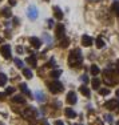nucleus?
Masks as SVG:
<instances>
[{
	"mask_svg": "<svg viewBox=\"0 0 119 125\" xmlns=\"http://www.w3.org/2000/svg\"><path fill=\"white\" fill-rule=\"evenodd\" d=\"M80 61H82V53H80V51L79 49H74L72 52H71L70 57H68V62H70V65L75 67V65L79 64Z\"/></svg>",
	"mask_w": 119,
	"mask_h": 125,
	"instance_id": "nucleus-1",
	"label": "nucleus"
},
{
	"mask_svg": "<svg viewBox=\"0 0 119 125\" xmlns=\"http://www.w3.org/2000/svg\"><path fill=\"white\" fill-rule=\"evenodd\" d=\"M50 91L52 92V93H59V92L63 91V85H62V83L59 81H53L50 84Z\"/></svg>",
	"mask_w": 119,
	"mask_h": 125,
	"instance_id": "nucleus-2",
	"label": "nucleus"
},
{
	"mask_svg": "<svg viewBox=\"0 0 119 125\" xmlns=\"http://www.w3.org/2000/svg\"><path fill=\"white\" fill-rule=\"evenodd\" d=\"M0 52H1V55L4 56L5 59H10L11 57V45H8V44L1 45L0 47Z\"/></svg>",
	"mask_w": 119,
	"mask_h": 125,
	"instance_id": "nucleus-3",
	"label": "nucleus"
},
{
	"mask_svg": "<svg viewBox=\"0 0 119 125\" xmlns=\"http://www.w3.org/2000/svg\"><path fill=\"white\" fill-rule=\"evenodd\" d=\"M27 15H28V17L31 20H35L38 17V10L35 5H29L28 7V11H27Z\"/></svg>",
	"mask_w": 119,
	"mask_h": 125,
	"instance_id": "nucleus-4",
	"label": "nucleus"
},
{
	"mask_svg": "<svg viewBox=\"0 0 119 125\" xmlns=\"http://www.w3.org/2000/svg\"><path fill=\"white\" fill-rule=\"evenodd\" d=\"M106 108H107V109H110V111H114V109L119 108V101H118V100L107 101V103H106Z\"/></svg>",
	"mask_w": 119,
	"mask_h": 125,
	"instance_id": "nucleus-5",
	"label": "nucleus"
},
{
	"mask_svg": "<svg viewBox=\"0 0 119 125\" xmlns=\"http://www.w3.org/2000/svg\"><path fill=\"white\" fill-rule=\"evenodd\" d=\"M64 32H66L64 25L63 24H58V27H56V37H58V39L64 37Z\"/></svg>",
	"mask_w": 119,
	"mask_h": 125,
	"instance_id": "nucleus-6",
	"label": "nucleus"
},
{
	"mask_svg": "<svg viewBox=\"0 0 119 125\" xmlns=\"http://www.w3.org/2000/svg\"><path fill=\"white\" fill-rule=\"evenodd\" d=\"M76 100H78V99H76V93H75V92H72V91L68 92V94H67V103L72 105V104L76 103Z\"/></svg>",
	"mask_w": 119,
	"mask_h": 125,
	"instance_id": "nucleus-7",
	"label": "nucleus"
},
{
	"mask_svg": "<svg viewBox=\"0 0 119 125\" xmlns=\"http://www.w3.org/2000/svg\"><path fill=\"white\" fill-rule=\"evenodd\" d=\"M82 44L84 47L93 45V39H91L90 36H87V35H84V36H82Z\"/></svg>",
	"mask_w": 119,
	"mask_h": 125,
	"instance_id": "nucleus-8",
	"label": "nucleus"
},
{
	"mask_svg": "<svg viewBox=\"0 0 119 125\" xmlns=\"http://www.w3.org/2000/svg\"><path fill=\"white\" fill-rule=\"evenodd\" d=\"M53 15H55V17L58 20L63 19V12H62V10L59 7H53Z\"/></svg>",
	"mask_w": 119,
	"mask_h": 125,
	"instance_id": "nucleus-9",
	"label": "nucleus"
},
{
	"mask_svg": "<svg viewBox=\"0 0 119 125\" xmlns=\"http://www.w3.org/2000/svg\"><path fill=\"white\" fill-rule=\"evenodd\" d=\"M29 41H31V44L35 47V48H40V45H41V41H40L38 37H31V39H29Z\"/></svg>",
	"mask_w": 119,
	"mask_h": 125,
	"instance_id": "nucleus-10",
	"label": "nucleus"
},
{
	"mask_svg": "<svg viewBox=\"0 0 119 125\" xmlns=\"http://www.w3.org/2000/svg\"><path fill=\"white\" fill-rule=\"evenodd\" d=\"M64 113H66V116L68 118H75L76 117V113L72 111L71 108H66V111H64Z\"/></svg>",
	"mask_w": 119,
	"mask_h": 125,
	"instance_id": "nucleus-11",
	"label": "nucleus"
},
{
	"mask_svg": "<svg viewBox=\"0 0 119 125\" xmlns=\"http://www.w3.org/2000/svg\"><path fill=\"white\" fill-rule=\"evenodd\" d=\"M1 15L4 17H11V15H12V12H11V8H8V7L3 8V10H1Z\"/></svg>",
	"mask_w": 119,
	"mask_h": 125,
	"instance_id": "nucleus-12",
	"label": "nucleus"
},
{
	"mask_svg": "<svg viewBox=\"0 0 119 125\" xmlns=\"http://www.w3.org/2000/svg\"><path fill=\"white\" fill-rule=\"evenodd\" d=\"M91 84H93V88H94V89H99V87H100V80L95 77V79H93Z\"/></svg>",
	"mask_w": 119,
	"mask_h": 125,
	"instance_id": "nucleus-13",
	"label": "nucleus"
},
{
	"mask_svg": "<svg viewBox=\"0 0 119 125\" xmlns=\"http://www.w3.org/2000/svg\"><path fill=\"white\" fill-rule=\"evenodd\" d=\"M20 91H22L24 94H27V96H31V92L28 91V88H27L26 84H20Z\"/></svg>",
	"mask_w": 119,
	"mask_h": 125,
	"instance_id": "nucleus-14",
	"label": "nucleus"
},
{
	"mask_svg": "<svg viewBox=\"0 0 119 125\" xmlns=\"http://www.w3.org/2000/svg\"><path fill=\"white\" fill-rule=\"evenodd\" d=\"M80 93L84 94V96H87V97H90V89L83 85V87H80Z\"/></svg>",
	"mask_w": 119,
	"mask_h": 125,
	"instance_id": "nucleus-15",
	"label": "nucleus"
},
{
	"mask_svg": "<svg viewBox=\"0 0 119 125\" xmlns=\"http://www.w3.org/2000/svg\"><path fill=\"white\" fill-rule=\"evenodd\" d=\"M12 101H13V103H24V99H23L22 94H17V96L12 97Z\"/></svg>",
	"mask_w": 119,
	"mask_h": 125,
	"instance_id": "nucleus-16",
	"label": "nucleus"
},
{
	"mask_svg": "<svg viewBox=\"0 0 119 125\" xmlns=\"http://www.w3.org/2000/svg\"><path fill=\"white\" fill-rule=\"evenodd\" d=\"M99 72H100V69L96 67V65H91V73H93L94 76H96Z\"/></svg>",
	"mask_w": 119,
	"mask_h": 125,
	"instance_id": "nucleus-17",
	"label": "nucleus"
},
{
	"mask_svg": "<svg viewBox=\"0 0 119 125\" xmlns=\"http://www.w3.org/2000/svg\"><path fill=\"white\" fill-rule=\"evenodd\" d=\"M112 10H114V12L117 16H119V3L118 1H115L114 4H112Z\"/></svg>",
	"mask_w": 119,
	"mask_h": 125,
	"instance_id": "nucleus-18",
	"label": "nucleus"
},
{
	"mask_svg": "<svg viewBox=\"0 0 119 125\" xmlns=\"http://www.w3.org/2000/svg\"><path fill=\"white\" fill-rule=\"evenodd\" d=\"M7 83V76L4 73H0V85H5Z\"/></svg>",
	"mask_w": 119,
	"mask_h": 125,
	"instance_id": "nucleus-19",
	"label": "nucleus"
},
{
	"mask_svg": "<svg viewBox=\"0 0 119 125\" xmlns=\"http://www.w3.org/2000/svg\"><path fill=\"white\" fill-rule=\"evenodd\" d=\"M96 47H98V48H103V47H105V41H103L102 40V39H100V37H98L96 39Z\"/></svg>",
	"mask_w": 119,
	"mask_h": 125,
	"instance_id": "nucleus-20",
	"label": "nucleus"
},
{
	"mask_svg": "<svg viewBox=\"0 0 119 125\" xmlns=\"http://www.w3.org/2000/svg\"><path fill=\"white\" fill-rule=\"evenodd\" d=\"M27 62H28V64H31L32 67H36V59H35L34 56H32V57H28V59H27Z\"/></svg>",
	"mask_w": 119,
	"mask_h": 125,
	"instance_id": "nucleus-21",
	"label": "nucleus"
},
{
	"mask_svg": "<svg viewBox=\"0 0 119 125\" xmlns=\"http://www.w3.org/2000/svg\"><path fill=\"white\" fill-rule=\"evenodd\" d=\"M23 73H24V76L27 77V79H32V72H31L29 69L24 68V69H23Z\"/></svg>",
	"mask_w": 119,
	"mask_h": 125,
	"instance_id": "nucleus-22",
	"label": "nucleus"
},
{
	"mask_svg": "<svg viewBox=\"0 0 119 125\" xmlns=\"http://www.w3.org/2000/svg\"><path fill=\"white\" fill-rule=\"evenodd\" d=\"M60 75H62V71H60V69H58V71H52V72H51V76L53 77V79H58V77L60 76Z\"/></svg>",
	"mask_w": 119,
	"mask_h": 125,
	"instance_id": "nucleus-23",
	"label": "nucleus"
},
{
	"mask_svg": "<svg viewBox=\"0 0 119 125\" xmlns=\"http://www.w3.org/2000/svg\"><path fill=\"white\" fill-rule=\"evenodd\" d=\"M13 61H15V64H16V67H19V68H23V67H24V62L20 60V59H17V57H16Z\"/></svg>",
	"mask_w": 119,
	"mask_h": 125,
	"instance_id": "nucleus-24",
	"label": "nucleus"
},
{
	"mask_svg": "<svg viewBox=\"0 0 119 125\" xmlns=\"http://www.w3.org/2000/svg\"><path fill=\"white\" fill-rule=\"evenodd\" d=\"M36 99L39 100L40 103H41V101H44V100H46V99H44V94L41 93V92H36Z\"/></svg>",
	"mask_w": 119,
	"mask_h": 125,
	"instance_id": "nucleus-25",
	"label": "nucleus"
},
{
	"mask_svg": "<svg viewBox=\"0 0 119 125\" xmlns=\"http://www.w3.org/2000/svg\"><path fill=\"white\" fill-rule=\"evenodd\" d=\"M99 93L103 94V96H107V94H110V91H108L107 88H102V89L99 91Z\"/></svg>",
	"mask_w": 119,
	"mask_h": 125,
	"instance_id": "nucleus-26",
	"label": "nucleus"
},
{
	"mask_svg": "<svg viewBox=\"0 0 119 125\" xmlns=\"http://www.w3.org/2000/svg\"><path fill=\"white\" fill-rule=\"evenodd\" d=\"M13 92H15V88L10 87V88H7V91H5V94H11V93H13Z\"/></svg>",
	"mask_w": 119,
	"mask_h": 125,
	"instance_id": "nucleus-27",
	"label": "nucleus"
},
{
	"mask_svg": "<svg viewBox=\"0 0 119 125\" xmlns=\"http://www.w3.org/2000/svg\"><path fill=\"white\" fill-rule=\"evenodd\" d=\"M63 48H66V47L68 45V39H64V40H62V44H60Z\"/></svg>",
	"mask_w": 119,
	"mask_h": 125,
	"instance_id": "nucleus-28",
	"label": "nucleus"
},
{
	"mask_svg": "<svg viewBox=\"0 0 119 125\" xmlns=\"http://www.w3.org/2000/svg\"><path fill=\"white\" fill-rule=\"evenodd\" d=\"M106 120L110 123V121H112V117H111V116H106Z\"/></svg>",
	"mask_w": 119,
	"mask_h": 125,
	"instance_id": "nucleus-29",
	"label": "nucleus"
},
{
	"mask_svg": "<svg viewBox=\"0 0 119 125\" xmlns=\"http://www.w3.org/2000/svg\"><path fill=\"white\" fill-rule=\"evenodd\" d=\"M52 25H53V21H52V20H48V27H50V28H51Z\"/></svg>",
	"mask_w": 119,
	"mask_h": 125,
	"instance_id": "nucleus-30",
	"label": "nucleus"
},
{
	"mask_svg": "<svg viewBox=\"0 0 119 125\" xmlns=\"http://www.w3.org/2000/svg\"><path fill=\"white\" fill-rule=\"evenodd\" d=\"M55 125H64L63 123H62V121L60 120H58V121H56V123H55Z\"/></svg>",
	"mask_w": 119,
	"mask_h": 125,
	"instance_id": "nucleus-31",
	"label": "nucleus"
},
{
	"mask_svg": "<svg viewBox=\"0 0 119 125\" xmlns=\"http://www.w3.org/2000/svg\"><path fill=\"white\" fill-rule=\"evenodd\" d=\"M82 80H83V81H84V83H87V81H88L87 76H83V77H82Z\"/></svg>",
	"mask_w": 119,
	"mask_h": 125,
	"instance_id": "nucleus-32",
	"label": "nucleus"
},
{
	"mask_svg": "<svg viewBox=\"0 0 119 125\" xmlns=\"http://www.w3.org/2000/svg\"><path fill=\"white\" fill-rule=\"evenodd\" d=\"M5 97V93H0V100H4Z\"/></svg>",
	"mask_w": 119,
	"mask_h": 125,
	"instance_id": "nucleus-33",
	"label": "nucleus"
},
{
	"mask_svg": "<svg viewBox=\"0 0 119 125\" xmlns=\"http://www.w3.org/2000/svg\"><path fill=\"white\" fill-rule=\"evenodd\" d=\"M16 4V1H15V0H10V5H15Z\"/></svg>",
	"mask_w": 119,
	"mask_h": 125,
	"instance_id": "nucleus-34",
	"label": "nucleus"
},
{
	"mask_svg": "<svg viewBox=\"0 0 119 125\" xmlns=\"http://www.w3.org/2000/svg\"><path fill=\"white\" fill-rule=\"evenodd\" d=\"M41 125H50L48 123H47V121L46 120H43V121H41Z\"/></svg>",
	"mask_w": 119,
	"mask_h": 125,
	"instance_id": "nucleus-35",
	"label": "nucleus"
},
{
	"mask_svg": "<svg viewBox=\"0 0 119 125\" xmlns=\"http://www.w3.org/2000/svg\"><path fill=\"white\" fill-rule=\"evenodd\" d=\"M17 52H19V53H22V52H23V48H20V47H17Z\"/></svg>",
	"mask_w": 119,
	"mask_h": 125,
	"instance_id": "nucleus-36",
	"label": "nucleus"
},
{
	"mask_svg": "<svg viewBox=\"0 0 119 125\" xmlns=\"http://www.w3.org/2000/svg\"><path fill=\"white\" fill-rule=\"evenodd\" d=\"M117 96L119 97V89H118V91H117Z\"/></svg>",
	"mask_w": 119,
	"mask_h": 125,
	"instance_id": "nucleus-37",
	"label": "nucleus"
},
{
	"mask_svg": "<svg viewBox=\"0 0 119 125\" xmlns=\"http://www.w3.org/2000/svg\"><path fill=\"white\" fill-rule=\"evenodd\" d=\"M1 41H3V39H1V37H0V43H1Z\"/></svg>",
	"mask_w": 119,
	"mask_h": 125,
	"instance_id": "nucleus-38",
	"label": "nucleus"
},
{
	"mask_svg": "<svg viewBox=\"0 0 119 125\" xmlns=\"http://www.w3.org/2000/svg\"><path fill=\"white\" fill-rule=\"evenodd\" d=\"M118 125H119V124H118Z\"/></svg>",
	"mask_w": 119,
	"mask_h": 125,
	"instance_id": "nucleus-39",
	"label": "nucleus"
}]
</instances>
